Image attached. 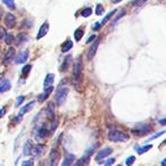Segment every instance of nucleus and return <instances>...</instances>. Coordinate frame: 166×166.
<instances>
[{
  "instance_id": "obj_1",
  "label": "nucleus",
  "mask_w": 166,
  "mask_h": 166,
  "mask_svg": "<svg viewBox=\"0 0 166 166\" xmlns=\"http://www.w3.org/2000/svg\"><path fill=\"white\" fill-rule=\"evenodd\" d=\"M72 83L75 86V89L81 91V86L83 83V63H82V57L77 58L76 63L74 64Z\"/></svg>"
},
{
  "instance_id": "obj_2",
  "label": "nucleus",
  "mask_w": 166,
  "mask_h": 166,
  "mask_svg": "<svg viewBox=\"0 0 166 166\" xmlns=\"http://www.w3.org/2000/svg\"><path fill=\"white\" fill-rule=\"evenodd\" d=\"M108 139L114 142H125L129 140V134L118 130H110L108 133Z\"/></svg>"
},
{
  "instance_id": "obj_3",
  "label": "nucleus",
  "mask_w": 166,
  "mask_h": 166,
  "mask_svg": "<svg viewBox=\"0 0 166 166\" xmlns=\"http://www.w3.org/2000/svg\"><path fill=\"white\" fill-rule=\"evenodd\" d=\"M97 144H98V143H97ZM97 144H96V146H97ZM96 146H93V147H91V148L89 149V150H86V154L83 155V156H82L80 159L77 160V162H76V163H75V164H74L73 166H86V164L89 163V159H90V156H91V154L93 153V150L97 148Z\"/></svg>"
},
{
  "instance_id": "obj_4",
  "label": "nucleus",
  "mask_w": 166,
  "mask_h": 166,
  "mask_svg": "<svg viewBox=\"0 0 166 166\" xmlns=\"http://www.w3.org/2000/svg\"><path fill=\"white\" fill-rule=\"evenodd\" d=\"M67 96H68V89L67 88H60V89H58L57 93H56V103H57L58 106H62L65 103Z\"/></svg>"
},
{
  "instance_id": "obj_5",
  "label": "nucleus",
  "mask_w": 166,
  "mask_h": 166,
  "mask_svg": "<svg viewBox=\"0 0 166 166\" xmlns=\"http://www.w3.org/2000/svg\"><path fill=\"white\" fill-rule=\"evenodd\" d=\"M60 159V154L56 148H52L49 155V160H48V166H57L58 162Z\"/></svg>"
},
{
  "instance_id": "obj_6",
  "label": "nucleus",
  "mask_w": 166,
  "mask_h": 166,
  "mask_svg": "<svg viewBox=\"0 0 166 166\" xmlns=\"http://www.w3.org/2000/svg\"><path fill=\"white\" fill-rule=\"evenodd\" d=\"M48 130H47V127L45 125H41L39 127H36V130L34 132V135H35V139L36 140H43V139H46L47 135H48Z\"/></svg>"
},
{
  "instance_id": "obj_7",
  "label": "nucleus",
  "mask_w": 166,
  "mask_h": 166,
  "mask_svg": "<svg viewBox=\"0 0 166 166\" xmlns=\"http://www.w3.org/2000/svg\"><path fill=\"white\" fill-rule=\"evenodd\" d=\"M16 24V17L15 15H13L12 13H7L5 15V25L7 29H14Z\"/></svg>"
},
{
  "instance_id": "obj_8",
  "label": "nucleus",
  "mask_w": 166,
  "mask_h": 166,
  "mask_svg": "<svg viewBox=\"0 0 166 166\" xmlns=\"http://www.w3.org/2000/svg\"><path fill=\"white\" fill-rule=\"evenodd\" d=\"M46 114L47 117L50 121L56 120V112H55V103L54 101H49L48 106L46 108Z\"/></svg>"
},
{
  "instance_id": "obj_9",
  "label": "nucleus",
  "mask_w": 166,
  "mask_h": 166,
  "mask_svg": "<svg viewBox=\"0 0 166 166\" xmlns=\"http://www.w3.org/2000/svg\"><path fill=\"white\" fill-rule=\"evenodd\" d=\"M113 153V149L109 148V147H107V148H103L101 149L99 153L97 154V156H96V160H97L98 163H100L101 162V159H103V158H106L107 156H109V155Z\"/></svg>"
},
{
  "instance_id": "obj_10",
  "label": "nucleus",
  "mask_w": 166,
  "mask_h": 166,
  "mask_svg": "<svg viewBox=\"0 0 166 166\" xmlns=\"http://www.w3.org/2000/svg\"><path fill=\"white\" fill-rule=\"evenodd\" d=\"M149 131H150V126L148 124H140L139 127H135V129L132 130V132L137 135H143V134L148 133Z\"/></svg>"
},
{
  "instance_id": "obj_11",
  "label": "nucleus",
  "mask_w": 166,
  "mask_h": 166,
  "mask_svg": "<svg viewBox=\"0 0 166 166\" xmlns=\"http://www.w3.org/2000/svg\"><path fill=\"white\" fill-rule=\"evenodd\" d=\"M45 153V146L42 144H38V146H32V149H31V156L32 157H39L40 155H42Z\"/></svg>"
},
{
  "instance_id": "obj_12",
  "label": "nucleus",
  "mask_w": 166,
  "mask_h": 166,
  "mask_svg": "<svg viewBox=\"0 0 166 166\" xmlns=\"http://www.w3.org/2000/svg\"><path fill=\"white\" fill-rule=\"evenodd\" d=\"M48 30H49V24L47 23V22H45V23L41 25L40 30H39V33L36 35V39H38V40L42 39V38L48 33Z\"/></svg>"
},
{
  "instance_id": "obj_13",
  "label": "nucleus",
  "mask_w": 166,
  "mask_h": 166,
  "mask_svg": "<svg viewBox=\"0 0 166 166\" xmlns=\"http://www.w3.org/2000/svg\"><path fill=\"white\" fill-rule=\"evenodd\" d=\"M28 58H29V50H24V51H22L19 55H18L17 57H16V59H15V63L16 64H23L28 60Z\"/></svg>"
},
{
  "instance_id": "obj_14",
  "label": "nucleus",
  "mask_w": 166,
  "mask_h": 166,
  "mask_svg": "<svg viewBox=\"0 0 166 166\" xmlns=\"http://www.w3.org/2000/svg\"><path fill=\"white\" fill-rule=\"evenodd\" d=\"M98 46H99V40L97 39L96 42L90 47V49H89V51H88V59H89V60H91L92 58L95 57V55H96V52H97Z\"/></svg>"
},
{
  "instance_id": "obj_15",
  "label": "nucleus",
  "mask_w": 166,
  "mask_h": 166,
  "mask_svg": "<svg viewBox=\"0 0 166 166\" xmlns=\"http://www.w3.org/2000/svg\"><path fill=\"white\" fill-rule=\"evenodd\" d=\"M14 57H15V49H14L13 47H10V48L8 49V51L6 52V55H5V58H4V64H5V65L8 64Z\"/></svg>"
},
{
  "instance_id": "obj_16",
  "label": "nucleus",
  "mask_w": 166,
  "mask_h": 166,
  "mask_svg": "<svg viewBox=\"0 0 166 166\" xmlns=\"http://www.w3.org/2000/svg\"><path fill=\"white\" fill-rule=\"evenodd\" d=\"M10 86H12V83H10V81L9 80L2 79V80L0 81V92H1V93L7 91V90H9Z\"/></svg>"
},
{
  "instance_id": "obj_17",
  "label": "nucleus",
  "mask_w": 166,
  "mask_h": 166,
  "mask_svg": "<svg viewBox=\"0 0 166 166\" xmlns=\"http://www.w3.org/2000/svg\"><path fill=\"white\" fill-rule=\"evenodd\" d=\"M54 80H55V75L52 74V73H50V74L47 75L46 79H45V82H43V86H45V89L49 88V86H52Z\"/></svg>"
},
{
  "instance_id": "obj_18",
  "label": "nucleus",
  "mask_w": 166,
  "mask_h": 166,
  "mask_svg": "<svg viewBox=\"0 0 166 166\" xmlns=\"http://www.w3.org/2000/svg\"><path fill=\"white\" fill-rule=\"evenodd\" d=\"M52 90H54V88L52 86H49V88H47L46 90H45V92L42 93V95H40L39 96V98H38V100L40 101V103H42V101H45L47 98L49 97V95L52 92Z\"/></svg>"
},
{
  "instance_id": "obj_19",
  "label": "nucleus",
  "mask_w": 166,
  "mask_h": 166,
  "mask_svg": "<svg viewBox=\"0 0 166 166\" xmlns=\"http://www.w3.org/2000/svg\"><path fill=\"white\" fill-rule=\"evenodd\" d=\"M28 39H29V35L26 34V33H24V32L19 33V34L17 35V38H16V43H17V46L23 45L25 41H28Z\"/></svg>"
},
{
  "instance_id": "obj_20",
  "label": "nucleus",
  "mask_w": 166,
  "mask_h": 166,
  "mask_svg": "<svg viewBox=\"0 0 166 166\" xmlns=\"http://www.w3.org/2000/svg\"><path fill=\"white\" fill-rule=\"evenodd\" d=\"M34 105H35V101H34V100H33V101H31V103H29L28 105H26V106H24L23 108L21 109V112H19V115H21V116H23L24 114L29 113L30 110L33 108V106H34Z\"/></svg>"
},
{
  "instance_id": "obj_21",
  "label": "nucleus",
  "mask_w": 166,
  "mask_h": 166,
  "mask_svg": "<svg viewBox=\"0 0 166 166\" xmlns=\"http://www.w3.org/2000/svg\"><path fill=\"white\" fill-rule=\"evenodd\" d=\"M74 160H75L74 155H72V154L66 155L65 160H64V163H63V165H62V166H71V165H72V163H73Z\"/></svg>"
},
{
  "instance_id": "obj_22",
  "label": "nucleus",
  "mask_w": 166,
  "mask_h": 166,
  "mask_svg": "<svg viewBox=\"0 0 166 166\" xmlns=\"http://www.w3.org/2000/svg\"><path fill=\"white\" fill-rule=\"evenodd\" d=\"M72 47H73V42L71 40H67L65 41L63 43V46H62V51L63 52H67L68 50L72 49Z\"/></svg>"
},
{
  "instance_id": "obj_23",
  "label": "nucleus",
  "mask_w": 166,
  "mask_h": 166,
  "mask_svg": "<svg viewBox=\"0 0 166 166\" xmlns=\"http://www.w3.org/2000/svg\"><path fill=\"white\" fill-rule=\"evenodd\" d=\"M153 148V146L151 144H146V146H143V147H140V148H135V150H137V153L139 155H142L144 154V153H147L148 150H150V149Z\"/></svg>"
},
{
  "instance_id": "obj_24",
  "label": "nucleus",
  "mask_w": 166,
  "mask_h": 166,
  "mask_svg": "<svg viewBox=\"0 0 166 166\" xmlns=\"http://www.w3.org/2000/svg\"><path fill=\"white\" fill-rule=\"evenodd\" d=\"M31 149H32V143H31V141H26L25 142V144H24V149H23V154L25 155V156H29L30 154H31Z\"/></svg>"
},
{
  "instance_id": "obj_25",
  "label": "nucleus",
  "mask_w": 166,
  "mask_h": 166,
  "mask_svg": "<svg viewBox=\"0 0 166 166\" xmlns=\"http://www.w3.org/2000/svg\"><path fill=\"white\" fill-rule=\"evenodd\" d=\"M83 34H84V32H83V30L82 29H76V31L74 32V38L76 41H80L82 38H83Z\"/></svg>"
},
{
  "instance_id": "obj_26",
  "label": "nucleus",
  "mask_w": 166,
  "mask_h": 166,
  "mask_svg": "<svg viewBox=\"0 0 166 166\" xmlns=\"http://www.w3.org/2000/svg\"><path fill=\"white\" fill-rule=\"evenodd\" d=\"M71 62H72V57H71V56H67V57H66V59L64 60L63 66H62V71H63V72H65L66 69L68 68V66H69V64H71Z\"/></svg>"
},
{
  "instance_id": "obj_27",
  "label": "nucleus",
  "mask_w": 166,
  "mask_h": 166,
  "mask_svg": "<svg viewBox=\"0 0 166 166\" xmlns=\"http://www.w3.org/2000/svg\"><path fill=\"white\" fill-rule=\"evenodd\" d=\"M115 13H116V9H113L112 12H109L108 14H107V15H106V16H105V17L103 18V21L100 22V24H105V23H107V22H108L109 19H110V17H113V15H114Z\"/></svg>"
},
{
  "instance_id": "obj_28",
  "label": "nucleus",
  "mask_w": 166,
  "mask_h": 166,
  "mask_svg": "<svg viewBox=\"0 0 166 166\" xmlns=\"http://www.w3.org/2000/svg\"><path fill=\"white\" fill-rule=\"evenodd\" d=\"M2 2H4L9 9H12V10H14V9L16 8V6H15V1H14V0H2Z\"/></svg>"
},
{
  "instance_id": "obj_29",
  "label": "nucleus",
  "mask_w": 166,
  "mask_h": 166,
  "mask_svg": "<svg viewBox=\"0 0 166 166\" xmlns=\"http://www.w3.org/2000/svg\"><path fill=\"white\" fill-rule=\"evenodd\" d=\"M4 40L6 42V45H12V42L14 41V35H13L12 33H7Z\"/></svg>"
},
{
  "instance_id": "obj_30",
  "label": "nucleus",
  "mask_w": 166,
  "mask_h": 166,
  "mask_svg": "<svg viewBox=\"0 0 166 166\" xmlns=\"http://www.w3.org/2000/svg\"><path fill=\"white\" fill-rule=\"evenodd\" d=\"M91 14H92L91 8H86V9L82 10V16H83V17H89Z\"/></svg>"
},
{
  "instance_id": "obj_31",
  "label": "nucleus",
  "mask_w": 166,
  "mask_h": 166,
  "mask_svg": "<svg viewBox=\"0 0 166 166\" xmlns=\"http://www.w3.org/2000/svg\"><path fill=\"white\" fill-rule=\"evenodd\" d=\"M32 68V65H26V66H24L23 69H22V73H23L24 76H26V75L29 74V72L31 71Z\"/></svg>"
},
{
  "instance_id": "obj_32",
  "label": "nucleus",
  "mask_w": 166,
  "mask_h": 166,
  "mask_svg": "<svg viewBox=\"0 0 166 166\" xmlns=\"http://www.w3.org/2000/svg\"><path fill=\"white\" fill-rule=\"evenodd\" d=\"M134 162H135V157H134V156H130V157L125 160V164L127 166H131V165H133Z\"/></svg>"
},
{
  "instance_id": "obj_33",
  "label": "nucleus",
  "mask_w": 166,
  "mask_h": 166,
  "mask_svg": "<svg viewBox=\"0 0 166 166\" xmlns=\"http://www.w3.org/2000/svg\"><path fill=\"white\" fill-rule=\"evenodd\" d=\"M147 0H133L132 1V6H141L146 2Z\"/></svg>"
},
{
  "instance_id": "obj_34",
  "label": "nucleus",
  "mask_w": 166,
  "mask_h": 166,
  "mask_svg": "<svg viewBox=\"0 0 166 166\" xmlns=\"http://www.w3.org/2000/svg\"><path fill=\"white\" fill-rule=\"evenodd\" d=\"M24 96H19V97L17 98V100H16V103H15V106L16 107H18V106H21L22 103H23V101H24Z\"/></svg>"
},
{
  "instance_id": "obj_35",
  "label": "nucleus",
  "mask_w": 166,
  "mask_h": 166,
  "mask_svg": "<svg viewBox=\"0 0 166 166\" xmlns=\"http://www.w3.org/2000/svg\"><path fill=\"white\" fill-rule=\"evenodd\" d=\"M103 13V7L101 5H97V7H96V14L97 15H101Z\"/></svg>"
},
{
  "instance_id": "obj_36",
  "label": "nucleus",
  "mask_w": 166,
  "mask_h": 166,
  "mask_svg": "<svg viewBox=\"0 0 166 166\" xmlns=\"http://www.w3.org/2000/svg\"><path fill=\"white\" fill-rule=\"evenodd\" d=\"M164 133H165V131H160V132H158V133H156V134H154V135H153L151 138H149L148 141H149V140H150V141H151V140H155L156 138H158V137H160V135H163Z\"/></svg>"
},
{
  "instance_id": "obj_37",
  "label": "nucleus",
  "mask_w": 166,
  "mask_h": 166,
  "mask_svg": "<svg viewBox=\"0 0 166 166\" xmlns=\"http://www.w3.org/2000/svg\"><path fill=\"white\" fill-rule=\"evenodd\" d=\"M114 163H115V158H109V159H107L105 163H103V165L105 166H112Z\"/></svg>"
},
{
  "instance_id": "obj_38",
  "label": "nucleus",
  "mask_w": 166,
  "mask_h": 166,
  "mask_svg": "<svg viewBox=\"0 0 166 166\" xmlns=\"http://www.w3.org/2000/svg\"><path fill=\"white\" fill-rule=\"evenodd\" d=\"M6 34H7L6 30L4 29V28H0V40L5 39V36H6Z\"/></svg>"
},
{
  "instance_id": "obj_39",
  "label": "nucleus",
  "mask_w": 166,
  "mask_h": 166,
  "mask_svg": "<svg viewBox=\"0 0 166 166\" xmlns=\"http://www.w3.org/2000/svg\"><path fill=\"white\" fill-rule=\"evenodd\" d=\"M124 15H125V10H124V9H122V12L118 13V15H117V16L115 17L114 23H116V22H117V21H118V19H120V18L122 17V16H124Z\"/></svg>"
},
{
  "instance_id": "obj_40",
  "label": "nucleus",
  "mask_w": 166,
  "mask_h": 166,
  "mask_svg": "<svg viewBox=\"0 0 166 166\" xmlns=\"http://www.w3.org/2000/svg\"><path fill=\"white\" fill-rule=\"evenodd\" d=\"M58 125V120H54L52 121V124H51V131H55L56 127Z\"/></svg>"
},
{
  "instance_id": "obj_41",
  "label": "nucleus",
  "mask_w": 166,
  "mask_h": 166,
  "mask_svg": "<svg viewBox=\"0 0 166 166\" xmlns=\"http://www.w3.org/2000/svg\"><path fill=\"white\" fill-rule=\"evenodd\" d=\"M22 166H34V165H33L32 160H25V162L22 163Z\"/></svg>"
},
{
  "instance_id": "obj_42",
  "label": "nucleus",
  "mask_w": 166,
  "mask_h": 166,
  "mask_svg": "<svg viewBox=\"0 0 166 166\" xmlns=\"http://www.w3.org/2000/svg\"><path fill=\"white\" fill-rule=\"evenodd\" d=\"M5 114H6V109H5V107H2V108L0 109V118L4 117V115Z\"/></svg>"
},
{
  "instance_id": "obj_43",
  "label": "nucleus",
  "mask_w": 166,
  "mask_h": 166,
  "mask_svg": "<svg viewBox=\"0 0 166 166\" xmlns=\"http://www.w3.org/2000/svg\"><path fill=\"white\" fill-rule=\"evenodd\" d=\"M96 38H97L96 35H91V36L89 38V40L86 41V42H88V43H90V42H92V41H95V40H96Z\"/></svg>"
},
{
  "instance_id": "obj_44",
  "label": "nucleus",
  "mask_w": 166,
  "mask_h": 166,
  "mask_svg": "<svg viewBox=\"0 0 166 166\" xmlns=\"http://www.w3.org/2000/svg\"><path fill=\"white\" fill-rule=\"evenodd\" d=\"M100 25H101L100 23H96V24H93L92 28H93V30H99L100 29Z\"/></svg>"
},
{
  "instance_id": "obj_45",
  "label": "nucleus",
  "mask_w": 166,
  "mask_h": 166,
  "mask_svg": "<svg viewBox=\"0 0 166 166\" xmlns=\"http://www.w3.org/2000/svg\"><path fill=\"white\" fill-rule=\"evenodd\" d=\"M159 124H160V125H166V118L159 120Z\"/></svg>"
},
{
  "instance_id": "obj_46",
  "label": "nucleus",
  "mask_w": 166,
  "mask_h": 166,
  "mask_svg": "<svg viewBox=\"0 0 166 166\" xmlns=\"http://www.w3.org/2000/svg\"><path fill=\"white\" fill-rule=\"evenodd\" d=\"M121 1H122V0H112L113 4H118V2H121Z\"/></svg>"
},
{
  "instance_id": "obj_47",
  "label": "nucleus",
  "mask_w": 166,
  "mask_h": 166,
  "mask_svg": "<svg viewBox=\"0 0 166 166\" xmlns=\"http://www.w3.org/2000/svg\"><path fill=\"white\" fill-rule=\"evenodd\" d=\"M162 166H166V158L162 160Z\"/></svg>"
},
{
  "instance_id": "obj_48",
  "label": "nucleus",
  "mask_w": 166,
  "mask_h": 166,
  "mask_svg": "<svg viewBox=\"0 0 166 166\" xmlns=\"http://www.w3.org/2000/svg\"><path fill=\"white\" fill-rule=\"evenodd\" d=\"M1 16H2V8L0 7V19H1Z\"/></svg>"
},
{
  "instance_id": "obj_49",
  "label": "nucleus",
  "mask_w": 166,
  "mask_h": 166,
  "mask_svg": "<svg viewBox=\"0 0 166 166\" xmlns=\"http://www.w3.org/2000/svg\"><path fill=\"white\" fill-rule=\"evenodd\" d=\"M158 1H160V2H164V1H166V0H158Z\"/></svg>"
},
{
  "instance_id": "obj_50",
  "label": "nucleus",
  "mask_w": 166,
  "mask_h": 166,
  "mask_svg": "<svg viewBox=\"0 0 166 166\" xmlns=\"http://www.w3.org/2000/svg\"><path fill=\"white\" fill-rule=\"evenodd\" d=\"M117 166H122V165H117Z\"/></svg>"
},
{
  "instance_id": "obj_51",
  "label": "nucleus",
  "mask_w": 166,
  "mask_h": 166,
  "mask_svg": "<svg viewBox=\"0 0 166 166\" xmlns=\"http://www.w3.org/2000/svg\"><path fill=\"white\" fill-rule=\"evenodd\" d=\"M165 143H166V140H165Z\"/></svg>"
}]
</instances>
